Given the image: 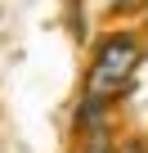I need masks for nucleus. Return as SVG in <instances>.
Masks as SVG:
<instances>
[{"mask_svg": "<svg viewBox=\"0 0 148 153\" xmlns=\"http://www.w3.org/2000/svg\"><path fill=\"white\" fill-rule=\"evenodd\" d=\"M144 63V41L135 32H112L94 45V59H90V72H85V90L90 99H99L103 108H112L121 95L135 90V72Z\"/></svg>", "mask_w": 148, "mask_h": 153, "instance_id": "f257e3e1", "label": "nucleus"}, {"mask_svg": "<svg viewBox=\"0 0 148 153\" xmlns=\"http://www.w3.org/2000/svg\"><path fill=\"white\" fill-rule=\"evenodd\" d=\"M81 140H85V149H81V153H112L108 126H103V131H90V135H81Z\"/></svg>", "mask_w": 148, "mask_h": 153, "instance_id": "f03ea898", "label": "nucleus"}, {"mask_svg": "<svg viewBox=\"0 0 148 153\" xmlns=\"http://www.w3.org/2000/svg\"><path fill=\"white\" fill-rule=\"evenodd\" d=\"M112 153H148V144H144V140H126V144H117Z\"/></svg>", "mask_w": 148, "mask_h": 153, "instance_id": "7ed1b4c3", "label": "nucleus"}]
</instances>
